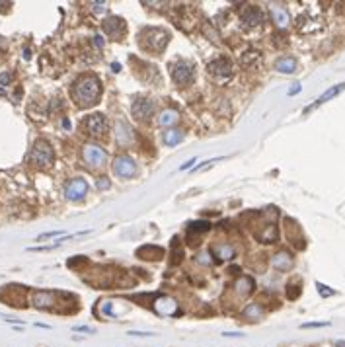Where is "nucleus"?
<instances>
[{
	"instance_id": "nucleus-1",
	"label": "nucleus",
	"mask_w": 345,
	"mask_h": 347,
	"mask_svg": "<svg viewBox=\"0 0 345 347\" xmlns=\"http://www.w3.org/2000/svg\"><path fill=\"white\" fill-rule=\"evenodd\" d=\"M70 94L78 108H84V110L94 108L102 98V80L92 72L82 74L72 82Z\"/></svg>"
},
{
	"instance_id": "nucleus-2",
	"label": "nucleus",
	"mask_w": 345,
	"mask_h": 347,
	"mask_svg": "<svg viewBox=\"0 0 345 347\" xmlns=\"http://www.w3.org/2000/svg\"><path fill=\"white\" fill-rule=\"evenodd\" d=\"M170 41V33L162 27H142L138 33V43L144 51L162 53Z\"/></svg>"
},
{
	"instance_id": "nucleus-3",
	"label": "nucleus",
	"mask_w": 345,
	"mask_h": 347,
	"mask_svg": "<svg viewBox=\"0 0 345 347\" xmlns=\"http://www.w3.org/2000/svg\"><path fill=\"white\" fill-rule=\"evenodd\" d=\"M55 160V152H53V146L47 142L45 139H37L31 146V152H29V162L33 164L35 168H49Z\"/></svg>"
},
{
	"instance_id": "nucleus-4",
	"label": "nucleus",
	"mask_w": 345,
	"mask_h": 347,
	"mask_svg": "<svg viewBox=\"0 0 345 347\" xmlns=\"http://www.w3.org/2000/svg\"><path fill=\"white\" fill-rule=\"evenodd\" d=\"M80 129H82V133H86L88 137L100 139V137H104V135L110 131V123H108L106 116H102V114H92V116L84 117V119L80 121Z\"/></svg>"
},
{
	"instance_id": "nucleus-5",
	"label": "nucleus",
	"mask_w": 345,
	"mask_h": 347,
	"mask_svg": "<svg viewBox=\"0 0 345 347\" xmlns=\"http://www.w3.org/2000/svg\"><path fill=\"white\" fill-rule=\"evenodd\" d=\"M172 78L178 86H187L193 78H195V65L191 61H178L172 65Z\"/></svg>"
},
{
	"instance_id": "nucleus-6",
	"label": "nucleus",
	"mask_w": 345,
	"mask_h": 347,
	"mask_svg": "<svg viewBox=\"0 0 345 347\" xmlns=\"http://www.w3.org/2000/svg\"><path fill=\"white\" fill-rule=\"evenodd\" d=\"M112 168H114V174L117 178H133V176H137V164L127 154L115 156Z\"/></svg>"
},
{
	"instance_id": "nucleus-7",
	"label": "nucleus",
	"mask_w": 345,
	"mask_h": 347,
	"mask_svg": "<svg viewBox=\"0 0 345 347\" xmlns=\"http://www.w3.org/2000/svg\"><path fill=\"white\" fill-rule=\"evenodd\" d=\"M82 158L90 168H98L108 162V152L98 144H88L82 148Z\"/></svg>"
},
{
	"instance_id": "nucleus-8",
	"label": "nucleus",
	"mask_w": 345,
	"mask_h": 347,
	"mask_svg": "<svg viewBox=\"0 0 345 347\" xmlns=\"http://www.w3.org/2000/svg\"><path fill=\"white\" fill-rule=\"evenodd\" d=\"M265 20V16H263V12H261V8L259 6H246L242 12H240V22L244 27H248V29H253V27H259L261 23Z\"/></svg>"
},
{
	"instance_id": "nucleus-9",
	"label": "nucleus",
	"mask_w": 345,
	"mask_h": 347,
	"mask_svg": "<svg viewBox=\"0 0 345 347\" xmlns=\"http://www.w3.org/2000/svg\"><path fill=\"white\" fill-rule=\"evenodd\" d=\"M131 114L138 121H148L154 116V102H150L148 98H135V102L131 104Z\"/></svg>"
},
{
	"instance_id": "nucleus-10",
	"label": "nucleus",
	"mask_w": 345,
	"mask_h": 347,
	"mask_svg": "<svg viewBox=\"0 0 345 347\" xmlns=\"http://www.w3.org/2000/svg\"><path fill=\"white\" fill-rule=\"evenodd\" d=\"M86 193H88V184L82 178H76V180H72L65 185V195L70 201H80V199L86 197Z\"/></svg>"
},
{
	"instance_id": "nucleus-11",
	"label": "nucleus",
	"mask_w": 345,
	"mask_h": 347,
	"mask_svg": "<svg viewBox=\"0 0 345 347\" xmlns=\"http://www.w3.org/2000/svg\"><path fill=\"white\" fill-rule=\"evenodd\" d=\"M207 70L217 78H230L232 76V65H230L229 59H225V57H219V59L211 61L207 65Z\"/></svg>"
},
{
	"instance_id": "nucleus-12",
	"label": "nucleus",
	"mask_w": 345,
	"mask_h": 347,
	"mask_svg": "<svg viewBox=\"0 0 345 347\" xmlns=\"http://www.w3.org/2000/svg\"><path fill=\"white\" fill-rule=\"evenodd\" d=\"M57 297H59V293H53V291H35L33 297H31V302H33L35 308L47 310V308H53L55 306Z\"/></svg>"
},
{
	"instance_id": "nucleus-13",
	"label": "nucleus",
	"mask_w": 345,
	"mask_h": 347,
	"mask_svg": "<svg viewBox=\"0 0 345 347\" xmlns=\"http://www.w3.org/2000/svg\"><path fill=\"white\" fill-rule=\"evenodd\" d=\"M209 231H211V223H207V221H195V223H191L189 229H187V240H189V244L191 246H197L199 244V238L203 234H207Z\"/></svg>"
},
{
	"instance_id": "nucleus-14",
	"label": "nucleus",
	"mask_w": 345,
	"mask_h": 347,
	"mask_svg": "<svg viewBox=\"0 0 345 347\" xmlns=\"http://www.w3.org/2000/svg\"><path fill=\"white\" fill-rule=\"evenodd\" d=\"M104 31L110 37H114V39H121L125 35V22L121 18H117V16H112V18H108L104 22Z\"/></svg>"
},
{
	"instance_id": "nucleus-15",
	"label": "nucleus",
	"mask_w": 345,
	"mask_h": 347,
	"mask_svg": "<svg viewBox=\"0 0 345 347\" xmlns=\"http://www.w3.org/2000/svg\"><path fill=\"white\" fill-rule=\"evenodd\" d=\"M232 289H234V293L240 297V299H244V297H248V295H252V291L255 289V283H253L252 277H248V275H242L240 279H236V283L232 285Z\"/></svg>"
},
{
	"instance_id": "nucleus-16",
	"label": "nucleus",
	"mask_w": 345,
	"mask_h": 347,
	"mask_svg": "<svg viewBox=\"0 0 345 347\" xmlns=\"http://www.w3.org/2000/svg\"><path fill=\"white\" fill-rule=\"evenodd\" d=\"M293 263H295V259L289 252H277L271 257V267L277 269V271H287V269L293 267Z\"/></svg>"
},
{
	"instance_id": "nucleus-17",
	"label": "nucleus",
	"mask_w": 345,
	"mask_h": 347,
	"mask_svg": "<svg viewBox=\"0 0 345 347\" xmlns=\"http://www.w3.org/2000/svg\"><path fill=\"white\" fill-rule=\"evenodd\" d=\"M344 90H345V82H344V84H338V86H334V88H330V90H328V92H324L322 96H320V98H318V100H316V102L312 104V106H308V108H304V114H310L312 110H316L318 106H322V104H326L328 100H332V98H336L338 94H340V92H344Z\"/></svg>"
},
{
	"instance_id": "nucleus-18",
	"label": "nucleus",
	"mask_w": 345,
	"mask_h": 347,
	"mask_svg": "<svg viewBox=\"0 0 345 347\" xmlns=\"http://www.w3.org/2000/svg\"><path fill=\"white\" fill-rule=\"evenodd\" d=\"M269 12H271V20H273V23H275L277 27L283 29V27H287L291 23V16H289L287 8H283V6H271Z\"/></svg>"
},
{
	"instance_id": "nucleus-19",
	"label": "nucleus",
	"mask_w": 345,
	"mask_h": 347,
	"mask_svg": "<svg viewBox=\"0 0 345 347\" xmlns=\"http://www.w3.org/2000/svg\"><path fill=\"white\" fill-rule=\"evenodd\" d=\"M209 254H213L215 257H219V259H232L234 255H236V250L230 246V244H215V246H211V252Z\"/></svg>"
},
{
	"instance_id": "nucleus-20",
	"label": "nucleus",
	"mask_w": 345,
	"mask_h": 347,
	"mask_svg": "<svg viewBox=\"0 0 345 347\" xmlns=\"http://www.w3.org/2000/svg\"><path fill=\"white\" fill-rule=\"evenodd\" d=\"M255 236H257V240H259V242L273 244V242H277V238H279V231H277V227L273 225V223H269V225H265V227H263V231L257 232Z\"/></svg>"
},
{
	"instance_id": "nucleus-21",
	"label": "nucleus",
	"mask_w": 345,
	"mask_h": 347,
	"mask_svg": "<svg viewBox=\"0 0 345 347\" xmlns=\"http://www.w3.org/2000/svg\"><path fill=\"white\" fill-rule=\"evenodd\" d=\"M275 69L283 74H293L297 70V61L293 57H281V59H277Z\"/></svg>"
},
{
	"instance_id": "nucleus-22",
	"label": "nucleus",
	"mask_w": 345,
	"mask_h": 347,
	"mask_svg": "<svg viewBox=\"0 0 345 347\" xmlns=\"http://www.w3.org/2000/svg\"><path fill=\"white\" fill-rule=\"evenodd\" d=\"M117 129L123 131V133H115V139L119 140L121 144H129V142L133 140V129H131L125 121H119V123H117Z\"/></svg>"
},
{
	"instance_id": "nucleus-23",
	"label": "nucleus",
	"mask_w": 345,
	"mask_h": 347,
	"mask_svg": "<svg viewBox=\"0 0 345 347\" xmlns=\"http://www.w3.org/2000/svg\"><path fill=\"white\" fill-rule=\"evenodd\" d=\"M137 255L138 257L146 255L144 259H160L162 255H164V250L158 248V246H142V248H138L137 250Z\"/></svg>"
},
{
	"instance_id": "nucleus-24",
	"label": "nucleus",
	"mask_w": 345,
	"mask_h": 347,
	"mask_svg": "<svg viewBox=\"0 0 345 347\" xmlns=\"http://www.w3.org/2000/svg\"><path fill=\"white\" fill-rule=\"evenodd\" d=\"M162 139H164V144H168V146H176L178 142L184 140V133H182L180 129H168V131L162 135Z\"/></svg>"
},
{
	"instance_id": "nucleus-25",
	"label": "nucleus",
	"mask_w": 345,
	"mask_h": 347,
	"mask_svg": "<svg viewBox=\"0 0 345 347\" xmlns=\"http://www.w3.org/2000/svg\"><path fill=\"white\" fill-rule=\"evenodd\" d=\"M242 316L244 318H248V320H257V318H261L263 316V308L259 306V304H248L246 308H244V312H242Z\"/></svg>"
},
{
	"instance_id": "nucleus-26",
	"label": "nucleus",
	"mask_w": 345,
	"mask_h": 347,
	"mask_svg": "<svg viewBox=\"0 0 345 347\" xmlns=\"http://www.w3.org/2000/svg\"><path fill=\"white\" fill-rule=\"evenodd\" d=\"M176 121H178V112H174V110H166V112H162L160 117H158L160 127H172Z\"/></svg>"
},
{
	"instance_id": "nucleus-27",
	"label": "nucleus",
	"mask_w": 345,
	"mask_h": 347,
	"mask_svg": "<svg viewBox=\"0 0 345 347\" xmlns=\"http://www.w3.org/2000/svg\"><path fill=\"white\" fill-rule=\"evenodd\" d=\"M257 59H259V53H257V51H248V53H244V57H242V65H244V67H250L252 61H257Z\"/></svg>"
},
{
	"instance_id": "nucleus-28",
	"label": "nucleus",
	"mask_w": 345,
	"mask_h": 347,
	"mask_svg": "<svg viewBox=\"0 0 345 347\" xmlns=\"http://www.w3.org/2000/svg\"><path fill=\"white\" fill-rule=\"evenodd\" d=\"M299 295H300V287H299V285H289V287H287V297H289L291 301L299 299Z\"/></svg>"
},
{
	"instance_id": "nucleus-29",
	"label": "nucleus",
	"mask_w": 345,
	"mask_h": 347,
	"mask_svg": "<svg viewBox=\"0 0 345 347\" xmlns=\"http://www.w3.org/2000/svg\"><path fill=\"white\" fill-rule=\"evenodd\" d=\"M316 287H318V293H320L322 297H332V295H334V291H332L330 287L322 285V283H316Z\"/></svg>"
},
{
	"instance_id": "nucleus-30",
	"label": "nucleus",
	"mask_w": 345,
	"mask_h": 347,
	"mask_svg": "<svg viewBox=\"0 0 345 347\" xmlns=\"http://www.w3.org/2000/svg\"><path fill=\"white\" fill-rule=\"evenodd\" d=\"M10 82H12V74H10V72H2V74H0V84H2V86H8Z\"/></svg>"
},
{
	"instance_id": "nucleus-31",
	"label": "nucleus",
	"mask_w": 345,
	"mask_h": 347,
	"mask_svg": "<svg viewBox=\"0 0 345 347\" xmlns=\"http://www.w3.org/2000/svg\"><path fill=\"white\" fill-rule=\"evenodd\" d=\"M53 236H63V232L61 231H55V232H45V234H41L39 238H37V242H41V240H45V238H53Z\"/></svg>"
},
{
	"instance_id": "nucleus-32",
	"label": "nucleus",
	"mask_w": 345,
	"mask_h": 347,
	"mask_svg": "<svg viewBox=\"0 0 345 347\" xmlns=\"http://www.w3.org/2000/svg\"><path fill=\"white\" fill-rule=\"evenodd\" d=\"M96 185H98V189H108L112 184H110V180H108V178H100V180L96 182Z\"/></svg>"
},
{
	"instance_id": "nucleus-33",
	"label": "nucleus",
	"mask_w": 345,
	"mask_h": 347,
	"mask_svg": "<svg viewBox=\"0 0 345 347\" xmlns=\"http://www.w3.org/2000/svg\"><path fill=\"white\" fill-rule=\"evenodd\" d=\"M92 6H94V12H106V2H92Z\"/></svg>"
},
{
	"instance_id": "nucleus-34",
	"label": "nucleus",
	"mask_w": 345,
	"mask_h": 347,
	"mask_svg": "<svg viewBox=\"0 0 345 347\" xmlns=\"http://www.w3.org/2000/svg\"><path fill=\"white\" fill-rule=\"evenodd\" d=\"M199 261H201V263H211V254H209V252L201 254L199 255Z\"/></svg>"
},
{
	"instance_id": "nucleus-35",
	"label": "nucleus",
	"mask_w": 345,
	"mask_h": 347,
	"mask_svg": "<svg viewBox=\"0 0 345 347\" xmlns=\"http://www.w3.org/2000/svg\"><path fill=\"white\" fill-rule=\"evenodd\" d=\"M193 164H195V158H193V160H187V162H185L184 166H182V168H180V170H182V172H184V170H189V168H191V166H193Z\"/></svg>"
},
{
	"instance_id": "nucleus-36",
	"label": "nucleus",
	"mask_w": 345,
	"mask_h": 347,
	"mask_svg": "<svg viewBox=\"0 0 345 347\" xmlns=\"http://www.w3.org/2000/svg\"><path fill=\"white\" fill-rule=\"evenodd\" d=\"M322 326H328V322H322V324H304L302 328H322Z\"/></svg>"
},
{
	"instance_id": "nucleus-37",
	"label": "nucleus",
	"mask_w": 345,
	"mask_h": 347,
	"mask_svg": "<svg viewBox=\"0 0 345 347\" xmlns=\"http://www.w3.org/2000/svg\"><path fill=\"white\" fill-rule=\"evenodd\" d=\"M223 336H227V338H236V336H242V334H238V332H225Z\"/></svg>"
},
{
	"instance_id": "nucleus-38",
	"label": "nucleus",
	"mask_w": 345,
	"mask_h": 347,
	"mask_svg": "<svg viewBox=\"0 0 345 347\" xmlns=\"http://www.w3.org/2000/svg\"><path fill=\"white\" fill-rule=\"evenodd\" d=\"M297 92H300V86H299V84H297V86H295V88H293V90H291V92H289V94L293 96V94H297Z\"/></svg>"
}]
</instances>
